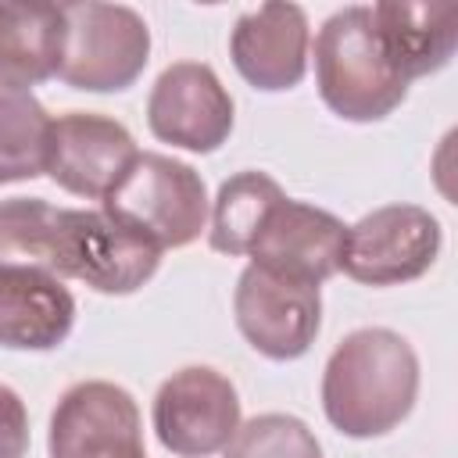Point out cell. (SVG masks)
I'll return each mask as SVG.
<instances>
[{
    "label": "cell",
    "instance_id": "cell-12",
    "mask_svg": "<svg viewBox=\"0 0 458 458\" xmlns=\"http://www.w3.org/2000/svg\"><path fill=\"white\" fill-rule=\"evenodd\" d=\"M344 233L347 225L333 211L283 197L265 215L247 254H250V265L258 268L322 286L329 276L340 272Z\"/></svg>",
    "mask_w": 458,
    "mask_h": 458
},
{
    "label": "cell",
    "instance_id": "cell-4",
    "mask_svg": "<svg viewBox=\"0 0 458 458\" xmlns=\"http://www.w3.org/2000/svg\"><path fill=\"white\" fill-rule=\"evenodd\" d=\"M104 211L154 247H186L208 229V190L193 165L143 150L104 197Z\"/></svg>",
    "mask_w": 458,
    "mask_h": 458
},
{
    "label": "cell",
    "instance_id": "cell-20",
    "mask_svg": "<svg viewBox=\"0 0 458 458\" xmlns=\"http://www.w3.org/2000/svg\"><path fill=\"white\" fill-rule=\"evenodd\" d=\"M29 451V411L18 390L0 383V458H25Z\"/></svg>",
    "mask_w": 458,
    "mask_h": 458
},
{
    "label": "cell",
    "instance_id": "cell-1",
    "mask_svg": "<svg viewBox=\"0 0 458 458\" xmlns=\"http://www.w3.org/2000/svg\"><path fill=\"white\" fill-rule=\"evenodd\" d=\"M0 265L43 268L97 293L125 297L154 279L161 247L104 208H54L43 197H7L0 200Z\"/></svg>",
    "mask_w": 458,
    "mask_h": 458
},
{
    "label": "cell",
    "instance_id": "cell-19",
    "mask_svg": "<svg viewBox=\"0 0 458 458\" xmlns=\"http://www.w3.org/2000/svg\"><path fill=\"white\" fill-rule=\"evenodd\" d=\"M222 451V458H322V444L315 440L308 422L286 411L247 419Z\"/></svg>",
    "mask_w": 458,
    "mask_h": 458
},
{
    "label": "cell",
    "instance_id": "cell-15",
    "mask_svg": "<svg viewBox=\"0 0 458 458\" xmlns=\"http://www.w3.org/2000/svg\"><path fill=\"white\" fill-rule=\"evenodd\" d=\"M379 43L404 82L440 72L458 47V7L447 0L372 4Z\"/></svg>",
    "mask_w": 458,
    "mask_h": 458
},
{
    "label": "cell",
    "instance_id": "cell-5",
    "mask_svg": "<svg viewBox=\"0 0 458 458\" xmlns=\"http://www.w3.org/2000/svg\"><path fill=\"white\" fill-rule=\"evenodd\" d=\"M64 7L61 82L86 93L129 89L150 61V29L125 4L79 0Z\"/></svg>",
    "mask_w": 458,
    "mask_h": 458
},
{
    "label": "cell",
    "instance_id": "cell-13",
    "mask_svg": "<svg viewBox=\"0 0 458 458\" xmlns=\"http://www.w3.org/2000/svg\"><path fill=\"white\" fill-rule=\"evenodd\" d=\"M308 14L297 4H261L236 18L229 32V57L243 82L261 93L293 89L308 72Z\"/></svg>",
    "mask_w": 458,
    "mask_h": 458
},
{
    "label": "cell",
    "instance_id": "cell-7",
    "mask_svg": "<svg viewBox=\"0 0 458 458\" xmlns=\"http://www.w3.org/2000/svg\"><path fill=\"white\" fill-rule=\"evenodd\" d=\"M233 315L236 329L258 354L293 361L308 354L322 329V293L315 283L247 265L236 279Z\"/></svg>",
    "mask_w": 458,
    "mask_h": 458
},
{
    "label": "cell",
    "instance_id": "cell-16",
    "mask_svg": "<svg viewBox=\"0 0 458 458\" xmlns=\"http://www.w3.org/2000/svg\"><path fill=\"white\" fill-rule=\"evenodd\" d=\"M64 7L43 0H0V86L32 89L61 72Z\"/></svg>",
    "mask_w": 458,
    "mask_h": 458
},
{
    "label": "cell",
    "instance_id": "cell-3",
    "mask_svg": "<svg viewBox=\"0 0 458 458\" xmlns=\"http://www.w3.org/2000/svg\"><path fill=\"white\" fill-rule=\"evenodd\" d=\"M315 86L322 104L344 122H379L404 104L408 82L390 64L369 7H344L322 21L315 36Z\"/></svg>",
    "mask_w": 458,
    "mask_h": 458
},
{
    "label": "cell",
    "instance_id": "cell-18",
    "mask_svg": "<svg viewBox=\"0 0 458 458\" xmlns=\"http://www.w3.org/2000/svg\"><path fill=\"white\" fill-rule=\"evenodd\" d=\"M47 140H50L47 107L25 89L0 86V186L43 175Z\"/></svg>",
    "mask_w": 458,
    "mask_h": 458
},
{
    "label": "cell",
    "instance_id": "cell-9",
    "mask_svg": "<svg viewBox=\"0 0 458 458\" xmlns=\"http://www.w3.org/2000/svg\"><path fill=\"white\" fill-rule=\"evenodd\" d=\"M50 458H147L132 394L107 379H86L61 394L50 415Z\"/></svg>",
    "mask_w": 458,
    "mask_h": 458
},
{
    "label": "cell",
    "instance_id": "cell-8",
    "mask_svg": "<svg viewBox=\"0 0 458 458\" xmlns=\"http://www.w3.org/2000/svg\"><path fill=\"white\" fill-rule=\"evenodd\" d=\"M150 422L165 451L179 458H208L240 429L236 386L211 365H186L157 386Z\"/></svg>",
    "mask_w": 458,
    "mask_h": 458
},
{
    "label": "cell",
    "instance_id": "cell-14",
    "mask_svg": "<svg viewBox=\"0 0 458 458\" xmlns=\"http://www.w3.org/2000/svg\"><path fill=\"white\" fill-rule=\"evenodd\" d=\"M72 326L75 297L64 279L29 265H0V347L54 351Z\"/></svg>",
    "mask_w": 458,
    "mask_h": 458
},
{
    "label": "cell",
    "instance_id": "cell-2",
    "mask_svg": "<svg viewBox=\"0 0 458 458\" xmlns=\"http://www.w3.org/2000/svg\"><path fill=\"white\" fill-rule=\"evenodd\" d=\"M419 397V354L383 326L347 333L322 372V411L333 429L354 440L397 429Z\"/></svg>",
    "mask_w": 458,
    "mask_h": 458
},
{
    "label": "cell",
    "instance_id": "cell-17",
    "mask_svg": "<svg viewBox=\"0 0 458 458\" xmlns=\"http://www.w3.org/2000/svg\"><path fill=\"white\" fill-rule=\"evenodd\" d=\"M283 197H286L283 186L265 172H236L233 179H225L211 204V225H208L211 250L229 254V258L247 254L265 215Z\"/></svg>",
    "mask_w": 458,
    "mask_h": 458
},
{
    "label": "cell",
    "instance_id": "cell-11",
    "mask_svg": "<svg viewBox=\"0 0 458 458\" xmlns=\"http://www.w3.org/2000/svg\"><path fill=\"white\" fill-rule=\"evenodd\" d=\"M136 154V140L122 122L93 111H68L50 118L43 172L75 197L104 200Z\"/></svg>",
    "mask_w": 458,
    "mask_h": 458
},
{
    "label": "cell",
    "instance_id": "cell-6",
    "mask_svg": "<svg viewBox=\"0 0 458 458\" xmlns=\"http://www.w3.org/2000/svg\"><path fill=\"white\" fill-rule=\"evenodd\" d=\"M440 243V222L426 208L383 204L347 225L340 272L365 286H401L433 268Z\"/></svg>",
    "mask_w": 458,
    "mask_h": 458
},
{
    "label": "cell",
    "instance_id": "cell-10",
    "mask_svg": "<svg viewBox=\"0 0 458 458\" xmlns=\"http://www.w3.org/2000/svg\"><path fill=\"white\" fill-rule=\"evenodd\" d=\"M147 125L161 143L211 154L233 132V97L211 64H168L147 97Z\"/></svg>",
    "mask_w": 458,
    "mask_h": 458
}]
</instances>
